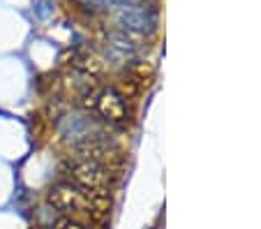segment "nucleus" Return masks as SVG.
<instances>
[{
  "label": "nucleus",
  "instance_id": "nucleus-1",
  "mask_svg": "<svg viewBox=\"0 0 261 229\" xmlns=\"http://www.w3.org/2000/svg\"><path fill=\"white\" fill-rule=\"evenodd\" d=\"M97 192H88V190L79 188L74 183H60L56 188H51L49 201L51 206H56L58 211L67 213V218H93L97 213Z\"/></svg>",
  "mask_w": 261,
  "mask_h": 229
},
{
  "label": "nucleus",
  "instance_id": "nucleus-2",
  "mask_svg": "<svg viewBox=\"0 0 261 229\" xmlns=\"http://www.w3.org/2000/svg\"><path fill=\"white\" fill-rule=\"evenodd\" d=\"M67 171L72 176L74 185L88 190V192H99L104 185L109 183V169L104 167V162L97 155L81 153L79 158L69 160Z\"/></svg>",
  "mask_w": 261,
  "mask_h": 229
},
{
  "label": "nucleus",
  "instance_id": "nucleus-3",
  "mask_svg": "<svg viewBox=\"0 0 261 229\" xmlns=\"http://www.w3.org/2000/svg\"><path fill=\"white\" fill-rule=\"evenodd\" d=\"M54 229H86V227L74 218H60L58 222L54 224Z\"/></svg>",
  "mask_w": 261,
  "mask_h": 229
},
{
  "label": "nucleus",
  "instance_id": "nucleus-4",
  "mask_svg": "<svg viewBox=\"0 0 261 229\" xmlns=\"http://www.w3.org/2000/svg\"><path fill=\"white\" fill-rule=\"evenodd\" d=\"M97 3H111V0H97Z\"/></svg>",
  "mask_w": 261,
  "mask_h": 229
}]
</instances>
